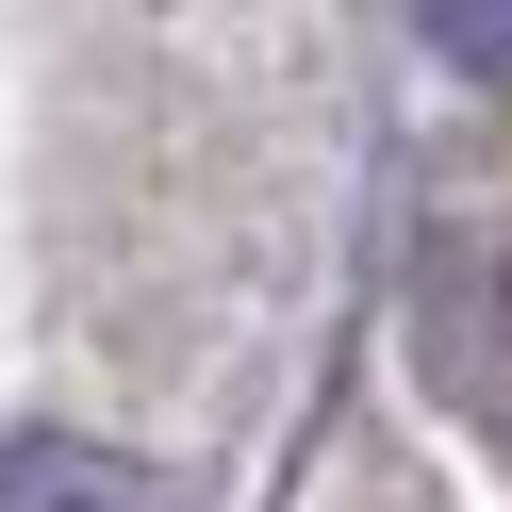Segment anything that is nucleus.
<instances>
[{
	"instance_id": "obj_1",
	"label": "nucleus",
	"mask_w": 512,
	"mask_h": 512,
	"mask_svg": "<svg viewBox=\"0 0 512 512\" xmlns=\"http://www.w3.org/2000/svg\"><path fill=\"white\" fill-rule=\"evenodd\" d=\"M413 331H430V380L463 413H512V232H446Z\"/></svg>"
},
{
	"instance_id": "obj_2",
	"label": "nucleus",
	"mask_w": 512,
	"mask_h": 512,
	"mask_svg": "<svg viewBox=\"0 0 512 512\" xmlns=\"http://www.w3.org/2000/svg\"><path fill=\"white\" fill-rule=\"evenodd\" d=\"M0 512H149V479L83 430H17L0 446Z\"/></svg>"
},
{
	"instance_id": "obj_3",
	"label": "nucleus",
	"mask_w": 512,
	"mask_h": 512,
	"mask_svg": "<svg viewBox=\"0 0 512 512\" xmlns=\"http://www.w3.org/2000/svg\"><path fill=\"white\" fill-rule=\"evenodd\" d=\"M446 34H463V50H512V0H446Z\"/></svg>"
}]
</instances>
